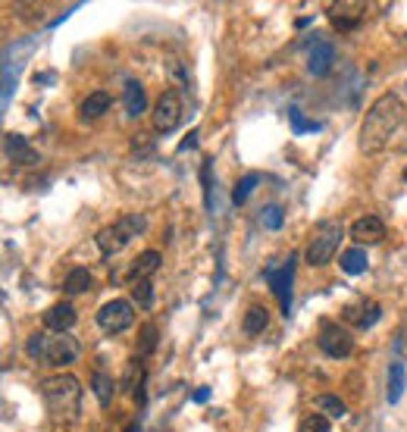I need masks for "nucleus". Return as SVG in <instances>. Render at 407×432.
<instances>
[{
  "mask_svg": "<svg viewBox=\"0 0 407 432\" xmlns=\"http://www.w3.org/2000/svg\"><path fill=\"white\" fill-rule=\"evenodd\" d=\"M404 122V104L395 91H386L382 98L373 100V107L366 110V120L360 125V151L379 154L388 147V141L395 138V132Z\"/></svg>",
  "mask_w": 407,
  "mask_h": 432,
  "instance_id": "f257e3e1",
  "label": "nucleus"
},
{
  "mask_svg": "<svg viewBox=\"0 0 407 432\" xmlns=\"http://www.w3.org/2000/svg\"><path fill=\"white\" fill-rule=\"evenodd\" d=\"M41 395L47 401V411L57 423H75L78 407H82V386L75 376H47L41 382Z\"/></svg>",
  "mask_w": 407,
  "mask_h": 432,
  "instance_id": "f03ea898",
  "label": "nucleus"
},
{
  "mask_svg": "<svg viewBox=\"0 0 407 432\" xmlns=\"http://www.w3.org/2000/svg\"><path fill=\"white\" fill-rule=\"evenodd\" d=\"M26 351L31 360H44V364H51V367H69L78 360V342H75V335H69V332H57V335L35 332L28 339Z\"/></svg>",
  "mask_w": 407,
  "mask_h": 432,
  "instance_id": "7ed1b4c3",
  "label": "nucleus"
},
{
  "mask_svg": "<svg viewBox=\"0 0 407 432\" xmlns=\"http://www.w3.org/2000/svg\"><path fill=\"white\" fill-rule=\"evenodd\" d=\"M339 245H342V223L339 219H323V223H317V229H313V235H310V245H307L304 260H307L310 266H326L335 257Z\"/></svg>",
  "mask_w": 407,
  "mask_h": 432,
  "instance_id": "20e7f679",
  "label": "nucleus"
},
{
  "mask_svg": "<svg viewBox=\"0 0 407 432\" xmlns=\"http://www.w3.org/2000/svg\"><path fill=\"white\" fill-rule=\"evenodd\" d=\"M295 266H297V254L285 257L282 266H270L266 270V282H270L273 295H276L279 307L285 317H292V282H295Z\"/></svg>",
  "mask_w": 407,
  "mask_h": 432,
  "instance_id": "39448f33",
  "label": "nucleus"
},
{
  "mask_svg": "<svg viewBox=\"0 0 407 432\" xmlns=\"http://www.w3.org/2000/svg\"><path fill=\"white\" fill-rule=\"evenodd\" d=\"M182 116H185V104L179 98V91H163L151 110V122L157 132H172L182 122Z\"/></svg>",
  "mask_w": 407,
  "mask_h": 432,
  "instance_id": "423d86ee",
  "label": "nucleus"
},
{
  "mask_svg": "<svg viewBox=\"0 0 407 432\" xmlns=\"http://www.w3.org/2000/svg\"><path fill=\"white\" fill-rule=\"evenodd\" d=\"M319 348H323V354L342 360L354 351V335L348 329H342L339 323H332V320H323L319 323Z\"/></svg>",
  "mask_w": 407,
  "mask_h": 432,
  "instance_id": "0eeeda50",
  "label": "nucleus"
},
{
  "mask_svg": "<svg viewBox=\"0 0 407 432\" xmlns=\"http://www.w3.org/2000/svg\"><path fill=\"white\" fill-rule=\"evenodd\" d=\"M97 323L104 332L116 335V332H125L132 323H135V310H132V301L125 297H116V301H107L104 307L97 310Z\"/></svg>",
  "mask_w": 407,
  "mask_h": 432,
  "instance_id": "6e6552de",
  "label": "nucleus"
},
{
  "mask_svg": "<svg viewBox=\"0 0 407 432\" xmlns=\"http://www.w3.org/2000/svg\"><path fill=\"white\" fill-rule=\"evenodd\" d=\"M364 13H366V4L360 0H342V4H329V22H332L339 31H354L360 22H364Z\"/></svg>",
  "mask_w": 407,
  "mask_h": 432,
  "instance_id": "1a4fd4ad",
  "label": "nucleus"
},
{
  "mask_svg": "<svg viewBox=\"0 0 407 432\" xmlns=\"http://www.w3.org/2000/svg\"><path fill=\"white\" fill-rule=\"evenodd\" d=\"M4 154H6V160L19 163V167H35L41 160L35 147L26 141V135H16V132H6L4 135Z\"/></svg>",
  "mask_w": 407,
  "mask_h": 432,
  "instance_id": "9d476101",
  "label": "nucleus"
},
{
  "mask_svg": "<svg viewBox=\"0 0 407 432\" xmlns=\"http://www.w3.org/2000/svg\"><path fill=\"white\" fill-rule=\"evenodd\" d=\"M351 238L357 245H379L386 238V223L379 216H360L354 226H351Z\"/></svg>",
  "mask_w": 407,
  "mask_h": 432,
  "instance_id": "9b49d317",
  "label": "nucleus"
},
{
  "mask_svg": "<svg viewBox=\"0 0 407 432\" xmlns=\"http://www.w3.org/2000/svg\"><path fill=\"white\" fill-rule=\"evenodd\" d=\"M335 66V47L329 41H317L310 47V57H307V69L313 75H329Z\"/></svg>",
  "mask_w": 407,
  "mask_h": 432,
  "instance_id": "f8f14e48",
  "label": "nucleus"
},
{
  "mask_svg": "<svg viewBox=\"0 0 407 432\" xmlns=\"http://www.w3.org/2000/svg\"><path fill=\"white\" fill-rule=\"evenodd\" d=\"M44 326L51 329V332H69V329L75 326V307L66 301L53 304V307L44 313Z\"/></svg>",
  "mask_w": 407,
  "mask_h": 432,
  "instance_id": "ddd939ff",
  "label": "nucleus"
},
{
  "mask_svg": "<svg viewBox=\"0 0 407 432\" xmlns=\"http://www.w3.org/2000/svg\"><path fill=\"white\" fill-rule=\"evenodd\" d=\"M379 317H382V310H379V304H376V301H364V304H354V307L344 310V320L354 323L357 329L376 326V320H379Z\"/></svg>",
  "mask_w": 407,
  "mask_h": 432,
  "instance_id": "4468645a",
  "label": "nucleus"
},
{
  "mask_svg": "<svg viewBox=\"0 0 407 432\" xmlns=\"http://www.w3.org/2000/svg\"><path fill=\"white\" fill-rule=\"evenodd\" d=\"M94 241H97V248H100V254H104V257L120 254V251H122L125 245H129L125 232H122L116 223H113V226H107V229H100V232H97V238H94Z\"/></svg>",
  "mask_w": 407,
  "mask_h": 432,
  "instance_id": "2eb2a0df",
  "label": "nucleus"
},
{
  "mask_svg": "<svg viewBox=\"0 0 407 432\" xmlns=\"http://www.w3.org/2000/svg\"><path fill=\"white\" fill-rule=\"evenodd\" d=\"M122 104H125V113H129V116H141V113H144V110H147V98H144L141 82L129 78V82L122 85Z\"/></svg>",
  "mask_w": 407,
  "mask_h": 432,
  "instance_id": "dca6fc26",
  "label": "nucleus"
},
{
  "mask_svg": "<svg viewBox=\"0 0 407 432\" xmlns=\"http://www.w3.org/2000/svg\"><path fill=\"white\" fill-rule=\"evenodd\" d=\"M157 270H160V251H144V254L135 257V263H132L129 279H132V282H138V279H151Z\"/></svg>",
  "mask_w": 407,
  "mask_h": 432,
  "instance_id": "f3484780",
  "label": "nucleus"
},
{
  "mask_svg": "<svg viewBox=\"0 0 407 432\" xmlns=\"http://www.w3.org/2000/svg\"><path fill=\"white\" fill-rule=\"evenodd\" d=\"M82 120L88 122V120H100V116L107 113L110 110V94H104V91H94V94H88V98L82 100Z\"/></svg>",
  "mask_w": 407,
  "mask_h": 432,
  "instance_id": "a211bd4d",
  "label": "nucleus"
},
{
  "mask_svg": "<svg viewBox=\"0 0 407 432\" xmlns=\"http://www.w3.org/2000/svg\"><path fill=\"white\" fill-rule=\"evenodd\" d=\"M91 288V273L85 270V266H75V270L66 273V282H63V292H66L69 297L75 295H85Z\"/></svg>",
  "mask_w": 407,
  "mask_h": 432,
  "instance_id": "6ab92c4d",
  "label": "nucleus"
},
{
  "mask_svg": "<svg viewBox=\"0 0 407 432\" xmlns=\"http://www.w3.org/2000/svg\"><path fill=\"white\" fill-rule=\"evenodd\" d=\"M404 379H407V373H404V364L401 360H391V367H388V404H398L401 401V395H404Z\"/></svg>",
  "mask_w": 407,
  "mask_h": 432,
  "instance_id": "aec40b11",
  "label": "nucleus"
},
{
  "mask_svg": "<svg viewBox=\"0 0 407 432\" xmlns=\"http://www.w3.org/2000/svg\"><path fill=\"white\" fill-rule=\"evenodd\" d=\"M342 270L344 273H351V276H357V273H364L366 270V263H370V257H366V251L364 248H348V251H342Z\"/></svg>",
  "mask_w": 407,
  "mask_h": 432,
  "instance_id": "412c9836",
  "label": "nucleus"
},
{
  "mask_svg": "<svg viewBox=\"0 0 407 432\" xmlns=\"http://www.w3.org/2000/svg\"><path fill=\"white\" fill-rule=\"evenodd\" d=\"M266 323H270V313H266V307H260V304H254V307H248L241 329H245L248 335H260L263 329H266Z\"/></svg>",
  "mask_w": 407,
  "mask_h": 432,
  "instance_id": "4be33fe9",
  "label": "nucleus"
},
{
  "mask_svg": "<svg viewBox=\"0 0 407 432\" xmlns=\"http://www.w3.org/2000/svg\"><path fill=\"white\" fill-rule=\"evenodd\" d=\"M317 411H323L329 420H344L348 417V407H344L342 398H335V395H319L317 398Z\"/></svg>",
  "mask_w": 407,
  "mask_h": 432,
  "instance_id": "5701e85b",
  "label": "nucleus"
},
{
  "mask_svg": "<svg viewBox=\"0 0 407 432\" xmlns=\"http://www.w3.org/2000/svg\"><path fill=\"white\" fill-rule=\"evenodd\" d=\"M91 389H94V395H97V401L100 404H110V401H113V391H116V382L113 379H110V376L107 373H94L91 376Z\"/></svg>",
  "mask_w": 407,
  "mask_h": 432,
  "instance_id": "b1692460",
  "label": "nucleus"
},
{
  "mask_svg": "<svg viewBox=\"0 0 407 432\" xmlns=\"http://www.w3.org/2000/svg\"><path fill=\"white\" fill-rule=\"evenodd\" d=\"M132 301L141 304V310H151L154 307V285H151V279L132 282Z\"/></svg>",
  "mask_w": 407,
  "mask_h": 432,
  "instance_id": "393cba45",
  "label": "nucleus"
},
{
  "mask_svg": "<svg viewBox=\"0 0 407 432\" xmlns=\"http://www.w3.org/2000/svg\"><path fill=\"white\" fill-rule=\"evenodd\" d=\"M257 182H260V176H257V172H248L245 179H238V185L232 188V204H235V207H241V204L250 198V191L257 188Z\"/></svg>",
  "mask_w": 407,
  "mask_h": 432,
  "instance_id": "a878e982",
  "label": "nucleus"
},
{
  "mask_svg": "<svg viewBox=\"0 0 407 432\" xmlns=\"http://www.w3.org/2000/svg\"><path fill=\"white\" fill-rule=\"evenodd\" d=\"M288 122H292V132L295 135H310V132H319V122L317 120H307L297 107L288 110Z\"/></svg>",
  "mask_w": 407,
  "mask_h": 432,
  "instance_id": "bb28decb",
  "label": "nucleus"
},
{
  "mask_svg": "<svg viewBox=\"0 0 407 432\" xmlns=\"http://www.w3.org/2000/svg\"><path fill=\"white\" fill-rule=\"evenodd\" d=\"M201 185H204V204H207V210H213V160L210 157H204L201 163Z\"/></svg>",
  "mask_w": 407,
  "mask_h": 432,
  "instance_id": "cd10ccee",
  "label": "nucleus"
},
{
  "mask_svg": "<svg viewBox=\"0 0 407 432\" xmlns=\"http://www.w3.org/2000/svg\"><path fill=\"white\" fill-rule=\"evenodd\" d=\"M116 226H120V229L125 232V238H135V235H141V232H144L147 229V219L144 216H141V214H125L122 219H116Z\"/></svg>",
  "mask_w": 407,
  "mask_h": 432,
  "instance_id": "c85d7f7f",
  "label": "nucleus"
},
{
  "mask_svg": "<svg viewBox=\"0 0 407 432\" xmlns=\"http://www.w3.org/2000/svg\"><path fill=\"white\" fill-rule=\"evenodd\" d=\"M301 432H332V426H329V417L326 413H310V417H304L301 423Z\"/></svg>",
  "mask_w": 407,
  "mask_h": 432,
  "instance_id": "c756f323",
  "label": "nucleus"
},
{
  "mask_svg": "<svg viewBox=\"0 0 407 432\" xmlns=\"http://www.w3.org/2000/svg\"><path fill=\"white\" fill-rule=\"evenodd\" d=\"M154 348H157V326H154V323H144V326H141L138 351H141V354H151Z\"/></svg>",
  "mask_w": 407,
  "mask_h": 432,
  "instance_id": "7c9ffc66",
  "label": "nucleus"
},
{
  "mask_svg": "<svg viewBox=\"0 0 407 432\" xmlns=\"http://www.w3.org/2000/svg\"><path fill=\"white\" fill-rule=\"evenodd\" d=\"M282 219H285V214H282V207H276V204H270V207H263L260 223L266 226V229H282Z\"/></svg>",
  "mask_w": 407,
  "mask_h": 432,
  "instance_id": "2f4dec72",
  "label": "nucleus"
},
{
  "mask_svg": "<svg viewBox=\"0 0 407 432\" xmlns=\"http://www.w3.org/2000/svg\"><path fill=\"white\" fill-rule=\"evenodd\" d=\"M191 401H194V404H207V401H210V389H207V386L198 389V391L191 395Z\"/></svg>",
  "mask_w": 407,
  "mask_h": 432,
  "instance_id": "473e14b6",
  "label": "nucleus"
},
{
  "mask_svg": "<svg viewBox=\"0 0 407 432\" xmlns=\"http://www.w3.org/2000/svg\"><path fill=\"white\" fill-rule=\"evenodd\" d=\"M194 144H198V132H191V135H188L182 144H179V151H188V147H194Z\"/></svg>",
  "mask_w": 407,
  "mask_h": 432,
  "instance_id": "72a5a7b5",
  "label": "nucleus"
},
{
  "mask_svg": "<svg viewBox=\"0 0 407 432\" xmlns=\"http://www.w3.org/2000/svg\"><path fill=\"white\" fill-rule=\"evenodd\" d=\"M125 432H138V423H129V429H125Z\"/></svg>",
  "mask_w": 407,
  "mask_h": 432,
  "instance_id": "f704fd0d",
  "label": "nucleus"
},
{
  "mask_svg": "<svg viewBox=\"0 0 407 432\" xmlns=\"http://www.w3.org/2000/svg\"><path fill=\"white\" fill-rule=\"evenodd\" d=\"M404 182H407V167H404Z\"/></svg>",
  "mask_w": 407,
  "mask_h": 432,
  "instance_id": "c9c22d12",
  "label": "nucleus"
}]
</instances>
